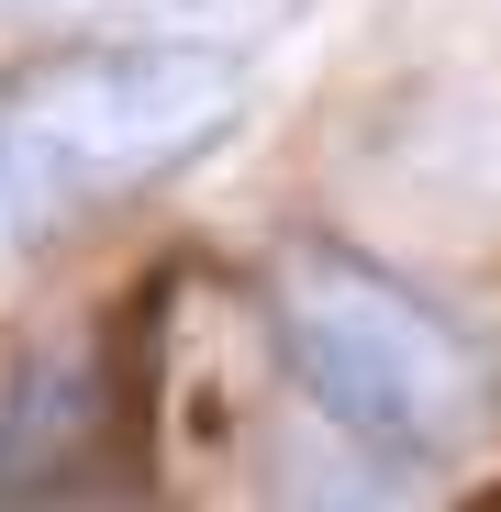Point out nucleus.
<instances>
[{
    "mask_svg": "<svg viewBox=\"0 0 501 512\" xmlns=\"http://www.w3.org/2000/svg\"><path fill=\"white\" fill-rule=\"evenodd\" d=\"M268 323H279V357H290L301 401L368 468L435 479V468H468L490 446V423H501V357H490V334L457 323L435 290H412L401 268L312 234V245L279 256Z\"/></svg>",
    "mask_w": 501,
    "mask_h": 512,
    "instance_id": "f257e3e1",
    "label": "nucleus"
},
{
    "mask_svg": "<svg viewBox=\"0 0 501 512\" xmlns=\"http://www.w3.org/2000/svg\"><path fill=\"white\" fill-rule=\"evenodd\" d=\"M245 123V67L223 45H67L0 90V201L23 234H67L201 167Z\"/></svg>",
    "mask_w": 501,
    "mask_h": 512,
    "instance_id": "f03ea898",
    "label": "nucleus"
},
{
    "mask_svg": "<svg viewBox=\"0 0 501 512\" xmlns=\"http://www.w3.org/2000/svg\"><path fill=\"white\" fill-rule=\"evenodd\" d=\"M112 457H145L123 379H112V346L101 357H34L0 379V501H67Z\"/></svg>",
    "mask_w": 501,
    "mask_h": 512,
    "instance_id": "7ed1b4c3",
    "label": "nucleus"
}]
</instances>
